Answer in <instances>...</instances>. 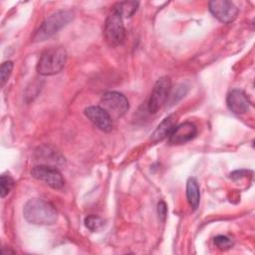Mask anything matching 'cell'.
Here are the masks:
<instances>
[{
    "label": "cell",
    "mask_w": 255,
    "mask_h": 255,
    "mask_svg": "<svg viewBox=\"0 0 255 255\" xmlns=\"http://www.w3.org/2000/svg\"><path fill=\"white\" fill-rule=\"evenodd\" d=\"M197 129L194 124L185 122L178 126H176L171 131L169 137V142L171 144H182L190 139H192L196 135Z\"/></svg>",
    "instance_id": "obj_11"
},
{
    "label": "cell",
    "mask_w": 255,
    "mask_h": 255,
    "mask_svg": "<svg viewBox=\"0 0 255 255\" xmlns=\"http://www.w3.org/2000/svg\"><path fill=\"white\" fill-rule=\"evenodd\" d=\"M138 6V2L135 1H124L119 2L113 6V9H115L118 13L121 14V16L124 18L130 17L133 15V13L136 11Z\"/></svg>",
    "instance_id": "obj_15"
},
{
    "label": "cell",
    "mask_w": 255,
    "mask_h": 255,
    "mask_svg": "<svg viewBox=\"0 0 255 255\" xmlns=\"http://www.w3.org/2000/svg\"><path fill=\"white\" fill-rule=\"evenodd\" d=\"M73 18L74 13L70 10H59L53 13L40 25L33 37V41L42 42L49 39L59 30L65 27L69 22H71Z\"/></svg>",
    "instance_id": "obj_3"
},
{
    "label": "cell",
    "mask_w": 255,
    "mask_h": 255,
    "mask_svg": "<svg viewBox=\"0 0 255 255\" xmlns=\"http://www.w3.org/2000/svg\"><path fill=\"white\" fill-rule=\"evenodd\" d=\"M14 185V179L9 174H2L0 179V195L1 197H5Z\"/></svg>",
    "instance_id": "obj_16"
},
{
    "label": "cell",
    "mask_w": 255,
    "mask_h": 255,
    "mask_svg": "<svg viewBox=\"0 0 255 255\" xmlns=\"http://www.w3.org/2000/svg\"><path fill=\"white\" fill-rule=\"evenodd\" d=\"M13 70V62L12 61H6L1 65L0 69V79H1V85L2 87L5 85V83L8 81L11 73Z\"/></svg>",
    "instance_id": "obj_18"
},
{
    "label": "cell",
    "mask_w": 255,
    "mask_h": 255,
    "mask_svg": "<svg viewBox=\"0 0 255 255\" xmlns=\"http://www.w3.org/2000/svg\"><path fill=\"white\" fill-rule=\"evenodd\" d=\"M85 116L101 130L109 132L113 128V119L100 106L88 107L85 110Z\"/></svg>",
    "instance_id": "obj_9"
},
{
    "label": "cell",
    "mask_w": 255,
    "mask_h": 255,
    "mask_svg": "<svg viewBox=\"0 0 255 255\" xmlns=\"http://www.w3.org/2000/svg\"><path fill=\"white\" fill-rule=\"evenodd\" d=\"M171 92V82L167 76L159 78L150 93V97L147 103L148 111L152 114L156 113L162 106L168 101Z\"/></svg>",
    "instance_id": "obj_5"
},
{
    "label": "cell",
    "mask_w": 255,
    "mask_h": 255,
    "mask_svg": "<svg viewBox=\"0 0 255 255\" xmlns=\"http://www.w3.org/2000/svg\"><path fill=\"white\" fill-rule=\"evenodd\" d=\"M166 213H167V207H166V204L164 201H159L158 204H157V214H158V217L164 221L165 217H166Z\"/></svg>",
    "instance_id": "obj_20"
},
{
    "label": "cell",
    "mask_w": 255,
    "mask_h": 255,
    "mask_svg": "<svg viewBox=\"0 0 255 255\" xmlns=\"http://www.w3.org/2000/svg\"><path fill=\"white\" fill-rule=\"evenodd\" d=\"M31 175L34 178L45 182L54 189H60L65 184V180L61 172L55 166L38 164L32 168Z\"/></svg>",
    "instance_id": "obj_7"
},
{
    "label": "cell",
    "mask_w": 255,
    "mask_h": 255,
    "mask_svg": "<svg viewBox=\"0 0 255 255\" xmlns=\"http://www.w3.org/2000/svg\"><path fill=\"white\" fill-rule=\"evenodd\" d=\"M113 120L123 117L128 110V99L119 92H107L102 100L101 106Z\"/></svg>",
    "instance_id": "obj_6"
},
{
    "label": "cell",
    "mask_w": 255,
    "mask_h": 255,
    "mask_svg": "<svg viewBox=\"0 0 255 255\" xmlns=\"http://www.w3.org/2000/svg\"><path fill=\"white\" fill-rule=\"evenodd\" d=\"M36 153L38 154L39 160L43 161L40 164H45V165H51V163L57 164L60 160L63 159L57 151L51 149L48 146H46L45 149H43V147H40V151H37ZM51 166H53V165H51Z\"/></svg>",
    "instance_id": "obj_14"
},
{
    "label": "cell",
    "mask_w": 255,
    "mask_h": 255,
    "mask_svg": "<svg viewBox=\"0 0 255 255\" xmlns=\"http://www.w3.org/2000/svg\"><path fill=\"white\" fill-rule=\"evenodd\" d=\"M186 197L189 205L192 207L193 210H195L200 201V191L199 186L194 177H189L186 183Z\"/></svg>",
    "instance_id": "obj_13"
},
{
    "label": "cell",
    "mask_w": 255,
    "mask_h": 255,
    "mask_svg": "<svg viewBox=\"0 0 255 255\" xmlns=\"http://www.w3.org/2000/svg\"><path fill=\"white\" fill-rule=\"evenodd\" d=\"M67 53L62 47H51L46 49L40 56L37 71L40 75L51 76L62 71L66 64Z\"/></svg>",
    "instance_id": "obj_2"
},
{
    "label": "cell",
    "mask_w": 255,
    "mask_h": 255,
    "mask_svg": "<svg viewBox=\"0 0 255 255\" xmlns=\"http://www.w3.org/2000/svg\"><path fill=\"white\" fill-rule=\"evenodd\" d=\"M104 36L106 42L111 47L120 46L126 40V29L124 26L123 17L113 8L105 22Z\"/></svg>",
    "instance_id": "obj_4"
},
{
    "label": "cell",
    "mask_w": 255,
    "mask_h": 255,
    "mask_svg": "<svg viewBox=\"0 0 255 255\" xmlns=\"http://www.w3.org/2000/svg\"><path fill=\"white\" fill-rule=\"evenodd\" d=\"M176 127V117L169 115L162 120V122L156 127L155 130L151 134V140L156 142L169 136L173 128Z\"/></svg>",
    "instance_id": "obj_12"
},
{
    "label": "cell",
    "mask_w": 255,
    "mask_h": 255,
    "mask_svg": "<svg viewBox=\"0 0 255 255\" xmlns=\"http://www.w3.org/2000/svg\"><path fill=\"white\" fill-rule=\"evenodd\" d=\"M85 225L92 231H98L104 226V220L97 215H89L85 218Z\"/></svg>",
    "instance_id": "obj_17"
},
{
    "label": "cell",
    "mask_w": 255,
    "mask_h": 255,
    "mask_svg": "<svg viewBox=\"0 0 255 255\" xmlns=\"http://www.w3.org/2000/svg\"><path fill=\"white\" fill-rule=\"evenodd\" d=\"M24 218L31 224L52 225L58 219V212L53 204L41 198H32L23 209Z\"/></svg>",
    "instance_id": "obj_1"
},
{
    "label": "cell",
    "mask_w": 255,
    "mask_h": 255,
    "mask_svg": "<svg viewBox=\"0 0 255 255\" xmlns=\"http://www.w3.org/2000/svg\"><path fill=\"white\" fill-rule=\"evenodd\" d=\"M214 244L220 250H227L232 247L233 242L230 238H228L224 235H218L214 238Z\"/></svg>",
    "instance_id": "obj_19"
},
{
    "label": "cell",
    "mask_w": 255,
    "mask_h": 255,
    "mask_svg": "<svg viewBox=\"0 0 255 255\" xmlns=\"http://www.w3.org/2000/svg\"><path fill=\"white\" fill-rule=\"evenodd\" d=\"M228 109L235 115H242L250 108V102L243 91L234 89L231 90L226 98Z\"/></svg>",
    "instance_id": "obj_10"
},
{
    "label": "cell",
    "mask_w": 255,
    "mask_h": 255,
    "mask_svg": "<svg viewBox=\"0 0 255 255\" xmlns=\"http://www.w3.org/2000/svg\"><path fill=\"white\" fill-rule=\"evenodd\" d=\"M209 11L211 14L223 23L234 21L238 15V8L227 0H214L209 2Z\"/></svg>",
    "instance_id": "obj_8"
}]
</instances>
